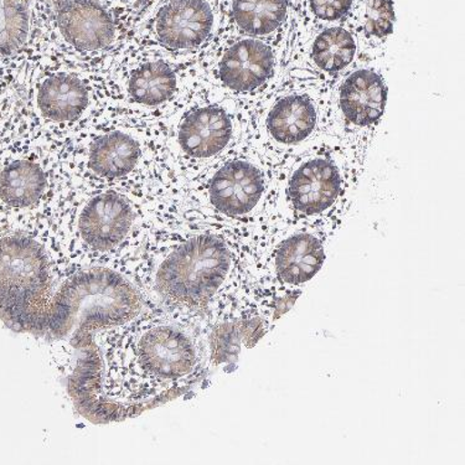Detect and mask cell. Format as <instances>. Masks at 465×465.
Here are the masks:
<instances>
[{
  "label": "cell",
  "mask_w": 465,
  "mask_h": 465,
  "mask_svg": "<svg viewBox=\"0 0 465 465\" xmlns=\"http://www.w3.org/2000/svg\"><path fill=\"white\" fill-rule=\"evenodd\" d=\"M358 183L337 148L324 145L284 159L276 166L268 225L302 223L335 230Z\"/></svg>",
  "instance_id": "obj_6"
},
{
  "label": "cell",
  "mask_w": 465,
  "mask_h": 465,
  "mask_svg": "<svg viewBox=\"0 0 465 465\" xmlns=\"http://www.w3.org/2000/svg\"><path fill=\"white\" fill-rule=\"evenodd\" d=\"M49 172L30 157L8 158L0 165V209L10 215L39 212L51 199Z\"/></svg>",
  "instance_id": "obj_15"
},
{
  "label": "cell",
  "mask_w": 465,
  "mask_h": 465,
  "mask_svg": "<svg viewBox=\"0 0 465 465\" xmlns=\"http://www.w3.org/2000/svg\"><path fill=\"white\" fill-rule=\"evenodd\" d=\"M220 35L291 40L293 0H222Z\"/></svg>",
  "instance_id": "obj_14"
},
{
  "label": "cell",
  "mask_w": 465,
  "mask_h": 465,
  "mask_svg": "<svg viewBox=\"0 0 465 465\" xmlns=\"http://www.w3.org/2000/svg\"><path fill=\"white\" fill-rule=\"evenodd\" d=\"M0 237V319L13 331L61 341L94 308L114 307L132 293L120 271L71 264L55 236Z\"/></svg>",
  "instance_id": "obj_1"
},
{
  "label": "cell",
  "mask_w": 465,
  "mask_h": 465,
  "mask_svg": "<svg viewBox=\"0 0 465 465\" xmlns=\"http://www.w3.org/2000/svg\"><path fill=\"white\" fill-rule=\"evenodd\" d=\"M382 66V60L359 61L332 87L331 147L344 154L358 180L385 115L389 87Z\"/></svg>",
  "instance_id": "obj_8"
},
{
  "label": "cell",
  "mask_w": 465,
  "mask_h": 465,
  "mask_svg": "<svg viewBox=\"0 0 465 465\" xmlns=\"http://www.w3.org/2000/svg\"><path fill=\"white\" fill-rule=\"evenodd\" d=\"M276 166L246 138L222 161L196 175L193 198L215 225L263 229L270 223Z\"/></svg>",
  "instance_id": "obj_7"
},
{
  "label": "cell",
  "mask_w": 465,
  "mask_h": 465,
  "mask_svg": "<svg viewBox=\"0 0 465 465\" xmlns=\"http://www.w3.org/2000/svg\"><path fill=\"white\" fill-rule=\"evenodd\" d=\"M291 40L219 35L203 60V79L220 96L253 102L286 79Z\"/></svg>",
  "instance_id": "obj_9"
},
{
  "label": "cell",
  "mask_w": 465,
  "mask_h": 465,
  "mask_svg": "<svg viewBox=\"0 0 465 465\" xmlns=\"http://www.w3.org/2000/svg\"><path fill=\"white\" fill-rule=\"evenodd\" d=\"M360 61L358 44L344 24L292 37L286 77L335 83Z\"/></svg>",
  "instance_id": "obj_12"
},
{
  "label": "cell",
  "mask_w": 465,
  "mask_h": 465,
  "mask_svg": "<svg viewBox=\"0 0 465 465\" xmlns=\"http://www.w3.org/2000/svg\"><path fill=\"white\" fill-rule=\"evenodd\" d=\"M153 28L165 49L208 51L222 33V0H166L159 6Z\"/></svg>",
  "instance_id": "obj_13"
},
{
  "label": "cell",
  "mask_w": 465,
  "mask_h": 465,
  "mask_svg": "<svg viewBox=\"0 0 465 465\" xmlns=\"http://www.w3.org/2000/svg\"><path fill=\"white\" fill-rule=\"evenodd\" d=\"M142 157L137 139L124 129L96 135L86 148V172L102 184H114L134 174Z\"/></svg>",
  "instance_id": "obj_16"
},
{
  "label": "cell",
  "mask_w": 465,
  "mask_h": 465,
  "mask_svg": "<svg viewBox=\"0 0 465 465\" xmlns=\"http://www.w3.org/2000/svg\"><path fill=\"white\" fill-rule=\"evenodd\" d=\"M331 229L273 223L257 233V243L268 254V264L278 280L288 284H302L312 280L325 260V243Z\"/></svg>",
  "instance_id": "obj_11"
},
{
  "label": "cell",
  "mask_w": 465,
  "mask_h": 465,
  "mask_svg": "<svg viewBox=\"0 0 465 465\" xmlns=\"http://www.w3.org/2000/svg\"><path fill=\"white\" fill-rule=\"evenodd\" d=\"M57 26L66 42L81 51L104 49L115 37L114 19L94 0H66L57 15Z\"/></svg>",
  "instance_id": "obj_18"
},
{
  "label": "cell",
  "mask_w": 465,
  "mask_h": 465,
  "mask_svg": "<svg viewBox=\"0 0 465 465\" xmlns=\"http://www.w3.org/2000/svg\"><path fill=\"white\" fill-rule=\"evenodd\" d=\"M334 84L286 77L273 90L250 102V143L274 165L313 148L331 147Z\"/></svg>",
  "instance_id": "obj_5"
},
{
  "label": "cell",
  "mask_w": 465,
  "mask_h": 465,
  "mask_svg": "<svg viewBox=\"0 0 465 465\" xmlns=\"http://www.w3.org/2000/svg\"><path fill=\"white\" fill-rule=\"evenodd\" d=\"M179 74L164 60L148 61L129 76V97L141 106H162L178 93Z\"/></svg>",
  "instance_id": "obj_20"
},
{
  "label": "cell",
  "mask_w": 465,
  "mask_h": 465,
  "mask_svg": "<svg viewBox=\"0 0 465 465\" xmlns=\"http://www.w3.org/2000/svg\"><path fill=\"white\" fill-rule=\"evenodd\" d=\"M223 230L213 225L149 243L134 271L147 303L179 322L210 308L229 288L236 264Z\"/></svg>",
  "instance_id": "obj_2"
},
{
  "label": "cell",
  "mask_w": 465,
  "mask_h": 465,
  "mask_svg": "<svg viewBox=\"0 0 465 465\" xmlns=\"http://www.w3.org/2000/svg\"><path fill=\"white\" fill-rule=\"evenodd\" d=\"M212 94L193 104L176 128L179 151L199 174L242 143L249 129V102Z\"/></svg>",
  "instance_id": "obj_10"
},
{
  "label": "cell",
  "mask_w": 465,
  "mask_h": 465,
  "mask_svg": "<svg viewBox=\"0 0 465 465\" xmlns=\"http://www.w3.org/2000/svg\"><path fill=\"white\" fill-rule=\"evenodd\" d=\"M352 5L354 0H293L292 37L344 24Z\"/></svg>",
  "instance_id": "obj_21"
},
{
  "label": "cell",
  "mask_w": 465,
  "mask_h": 465,
  "mask_svg": "<svg viewBox=\"0 0 465 465\" xmlns=\"http://www.w3.org/2000/svg\"><path fill=\"white\" fill-rule=\"evenodd\" d=\"M395 23L392 0H354L344 25L355 37L360 61L385 59Z\"/></svg>",
  "instance_id": "obj_17"
},
{
  "label": "cell",
  "mask_w": 465,
  "mask_h": 465,
  "mask_svg": "<svg viewBox=\"0 0 465 465\" xmlns=\"http://www.w3.org/2000/svg\"><path fill=\"white\" fill-rule=\"evenodd\" d=\"M90 104L86 84L74 74L47 76L36 90V107L44 118L56 124L76 121Z\"/></svg>",
  "instance_id": "obj_19"
},
{
  "label": "cell",
  "mask_w": 465,
  "mask_h": 465,
  "mask_svg": "<svg viewBox=\"0 0 465 465\" xmlns=\"http://www.w3.org/2000/svg\"><path fill=\"white\" fill-rule=\"evenodd\" d=\"M108 334L111 341L101 342L106 390L118 376L122 400L142 412L178 396L198 369L195 341L174 319L139 317Z\"/></svg>",
  "instance_id": "obj_3"
},
{
  "label": "cell",
  "mask_w": 465,
  "mask_h": 465,
  "mask_svg": "<svg viewBox=\"0 0 465 465\" xmlns=\"http://www.w3.org/2000/svg\"><path fill=\"white\" fill-rule=\"evenodd\" d=\"M151 231V213L143 199L114 186H100L64 203L54 236L71 264L112 268L134 280Z\"/></svg>",
  "instance_id": "obj_4"
}]
</instances>
